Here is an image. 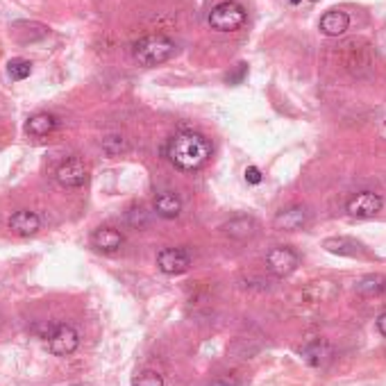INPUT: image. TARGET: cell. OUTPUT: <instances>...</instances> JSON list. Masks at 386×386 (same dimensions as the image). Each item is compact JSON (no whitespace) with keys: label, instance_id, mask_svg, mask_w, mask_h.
<instances>
[{"label":"cell","instance_id":"obj_1","mask_svg":"<svg viewBox=\"0 0 386 386\" xmlns=\"http://www.w3.org/2000/svg\"><path fill=\"white\" fill-rule=\"evenodd\" d=\"M166 157L180 171H198L212 157V144L198 132H180L168 141Z\"/></svg>","mask_w":386,"mask_h":386},{"label":"cell","instance_id":"obj_2","mask_svg":"<svg viewBox=\"0 0 386 386\" xmlns=\"http://www.w3.org/2000/svg\"><path fill=\"white\" fill-rule=\"evenodd\" d=\"M175 48H178V45H175V41L168 39L166 34H146V37H141L134 43L132 55L139 64L150 68V66L168 62L175 55Z\"/></svg>","mask_w":386,"mask_h":386},{"label":"cell","instance_id":"obj_3","mask_svg":"<svg viewBox=\"0 0 386 386\" xmlns=\"http://www.w3.org/2000/svg\"><path fill=\"white\" fill-rule=\"evenodd\" d=\"M245 23V9L234 3V0H225L218 3L212 11H209V26L216 32H234Z\"/></svg>","mask_w":386,"mask_h":386},{"label":"cell","instance_id":"obj_4","mask_svg":"<svg viewBox=\"0 0 386 386\" xmlns=\"http://www.w3.org/2000/svg\"><path fill=\"white\" fill-rule=\"evenodd\" d=\"M266 268L277 277H286L298 268V254L289 245H277L266 252Z\"/></svg>","mask_w":386,"mask_h":386},{"label":"cell","instance_id":"obj_5","mask_svg":"<svg viewBox=\"0 0 386 386\" xmlns=\"http://www.w3.org/2000/svg\"><path fill=\"white\" fill-rule=\"evenodd\" d=\"M48 345H50V353L57 355V357H66V355H73L77 345H80V336L77 332L73 330L71 325H57L55 330L50 332L48 336Z\"/></svg>","mask_w":386,"mask_h":386},{"label":"cell","instance_id":"obj_6","mask_svg":"<svg viewBox=\"0 0 386 386\" xmlns=\"http://www.w3.org/2000/svg\"><path fill=\"white\" fill-rule=\"evenodd\" d=\"M55 178L62 186H66V189H80V186H85L87 180H89V168L82 159L73 157V159L64 161L62 166L57 168Z\"/></svg>","mask_w":386,"mask_h":386},{"label":"cell","instance_id":"obj_7","mask_svg":"<svg viewBox=\"0 0 386 386\" xmlns=\"http://www.w3.org/2000/svg\"><path fill=\"white\" fill-rule=\"evenodd\" d=\"M382 205H384L382 195L372 193V191H361L350 198L345 209H348V214L355 218H372L375 214H380Z\"/></svg>","mask_w":386,"mask_h":386},{"label":"cell","instance_id":"obj_8","mask_svg":"<svg viewBox=\"0 0 386 386\" xmlns=\"http://www.w3.org/2000/svg\"><path fill=\"white\" fill-rule=\"evenodd\" d=\"M157 266H159V271L166 275H180V273L189 271L191 254L182 248H163L157 254Z\"/></svg>","mask_w":386,"mask_h":386},{"label":"cell","instance_id":"obj_9","mask_svg":"<svg viewBox=\"0 0 386 386\" xmlns=\"http://www.w3.org/2000/svg\"><path fill=\"white\" fill-rule=\"evenodd\" d=\"M302 359H305V364H309L311 368H323L332 361V345L325 341V338H313L309 341L305 348L300 350Z\"/></svg>","mask_w":386,"mask_h":386},{"label":"cell","instance_id":"obj_10","mask_svg":"<svg viewBox=\"0 0 386 386\" xmlns=\"http://www.w3.org/2000/svg\"><path fill=\"white\" fill-rule=\"evenodd\" d=\"M338 289L330 279H316V282H309L305 289H302V298H305L309 305H318V302H330L332 298H336Z\"/></svg>","mask_w":386,"mask_h":386},{"label":"cell","instance_id":"obj_11","mask_svg":"<svg viewBox=\"0 0 386 386\" xmlns=\"http://www.w3.org/2000/svg\"><path fill=\"white\" fill-rule=\"evenodd\" d=\"M41 227V220L34 212H28V209H21V212L11 214L9 218V230L16 234V237H32L37 234Z\"/></svg>","mask_w":386,"mask_h":386},{"label":"cell","instance_id":"obj_12","mask_svg":"<svg viewBox=\"0 0 386 386\" xmlns=\"http://www.w3.org/2000/svg\"><path fill=\"white\" fill-rule=\"evenodd\" d=\"M257 230H259V225H257V220L250 218V216H237L227 220V223L223 225V232L227 234L230 239H237V241H248L252 239Z\"/></svg>","mask_w":386,"mask_h":386},{"label":"cell","instance_id":"obj_13","mask_svg":"<svg viewBox=\"0 0 386 386\" xmlns=\"http://www.w3.org/2000/svg\"><path fill=\"white\" fill-rule=\"evenodd\" d=\"M321 32L327 37H341V34L350 28V16L341 9H330L321 16Z\"/></svg>","mask_w":386,"mask_h":386},{"label":"cell","instance_id":"obj_14","mask_svg":"<svg viewBox=\"0 0 386 386\" xmlns=\"http://www.w3.org/2000/svg\"><path fill=\"white\" fill-rule=\"evenodd\" d=\"M91 243L100 252H116L123 245V234L114 227H98L91 234Z\"/></svg>","mask_w":386,"mask_h":386},{"label":"cell","instance_id":"obj_15","mask_svg":"<svg viewBox=\"0 0 386 386\" xmlns=\"http://www.w3.org/2000/svg\"><path fill=\"white\" fill-rule=\"evenodd\" d=\"M273 223H275L277 230L296 232V230H300L302 225L307 223V209H305V207H289V209H282V212L275 216Z\"/></svg>","mask_w":386,"mask_h":386},{"label":"cell","instance_id":"obj_16","mask_svg":"<svg viewBox=\"0 0 386 386\" xmlns=\"http://www.w3.org/2000/svg\"><path fill=\"white\" fill-rule=\"evenodd\" d=\"M155 212L161 218H178L182 212V200L171 191H163L155 198Z\"/></svg>","mask_w":386,"mask_h":386},{"label":"cell","instance_id":"obj_17","mask_svg":"<svg viewBox=\"0 0 386 386\" xmlns=\"http://www.w3.org/2000/svg\"><path fill=\"white\" fill-rule=\"evenodd\" d=\"M323 248L332 254H341V257H359L361 254V245L353 239H345V237H332V239H325Z\"/></svg>","mask_w":386,"mask_h":386},{"label":"cell","instance_id":"obj_18","mask_svg":"<svg viewBox=\"0 0 386 386\" xmlns=\"http://www.w3.org/2000/svg\"><path fill=\"white\" fill-rule=\"evenodd\" d=\"M55 127H57V119H55V116L41 112V114H34L32 119L28 121L26 130H28V134H32V136H48V134L55 130Z\"/></svg>","mask_w":386,"mask_h":386},{"label":"cell","instance_id":"obj_19","mask_svg":"<svg viewBox=\"0 0 386 386\" xmlns=\"http://www.w3.org/2000/svg\"><path fill=\"white\" fill-rule=\"evenodd\" d=\"M357 291L361 296H380L386 291V277L382 275H366L357 282Z\"/></svg>","mask_w":386,"mask_h":386},{"label":"cell","instance_id":"obj_20","mask_svg":"<svg viewBox=\"0 0 386 386\" xmlns=\"http://www.w3.org/2000/svg\"><path fill=\"white\" fill-rule=\"evenodd\" d=\"M7 73H9V77L14 80V82L26 80V77H30V73H32V62H30V60H23V57H16V60H11V62L7 64Z\"/></svg>","mask_w":386,"mask_h":386},{"label":"cell","instance_id":"obj_21","mask_svg":"<svg viewBox=\"0 0 386 386\" xmlns=\"http://www.w3.org/2000/svg\"><path fill=\"white\" fill-rule=\"evenodd\" d=\"M132 386H163V377L157 370H141L132 377Z\"/></svg>","mask_w":386,"mask_h":386},{"label":"cell","instance_id":"obj_22","mask_svg":"<svg viewBox=\"0 0 386 386\" xmlns=\"http://www.w3.org/2000/svg\"><path fill=\"white\" fill-rule=\"evenodd\" d=\"M102 148H104V153L107 155H119L121 150H125V141H123V136H107L102 141Z\"/></svg>","mask_w":386,"mask_h":386},{"label":"cell","instance_id":"obj_23","mask_svg":"<svg viewBox=\"0 0 386 386\" xmlns=\"http://www.w3.org/2000/svg\"><path fill=\"white\" fill-rule=\"evenodd\" d=\"M127 218H130V223L134 227H144L148 220H146V209L144 207H134L130 214H127Z\"/></svg>","mask_w":386,"mask_h":386},{"label":"cell","instance_id":"obj_24","mask_svg":"<svg viewBox=\"0 0 386 386\" xmlns=\"http://www.w3.org/2000/svg\"><path fill=\"white\" fill-rule=\"evenodd\" d=\"M262 180H264V175L257 166L245 168V182H248V184H262Z\"/></svg>","mask_w":386,"mask_h":386},{"label":"cell","instance_id":"obj_25","mask_svg":"<svg viewBox=\"0 0 386 386\" xmlns=\"http://www.w3.org/2000/svg\"><path fill=\"white\" fill-rule=\"evenodd\" d=\"M245 73H248V66H245V64H239V66H237V71L227 75V82H230V85H239V82L245 77Z\"/></svg>","mask_w":386,"mask_h":386},{"label":"cell","instance_id":"obj_26","mask_svg":"<svg viewBox=\"0 0 386 386\" xmlns=\"http://www.w3.org/2000/svg\"><path fill=\"white\" fill-rule=\"evenodd\" d=\"M209 386H239V380L232 377V375H220L216 380H212V384Z\"/></svg>","mask_w":386,"mask_h":386},{"label":"cell","instance_id":"obj_27","mask_svg":"<svg viewBox=\"0 0 386 386\" xmlns=\"http://www.w3.org/2000/svg\"><path fill=\"white\" fill-rule=\"evenodd\" d=\"M377 330L386 336V313H382L380 318H377Z\"/></svg>","mask_w":386,"mask_h":386},{"label":"cell","instance_id":"obj_28","mask_svg":"<svg viewBox=\"0 0 386 386\" xmlns=\"http://www.w3.org/2000/svg\"><path fill=\"white\" fill-rule=\"evenodd\" d=\"M291 3H294V5H298V3H300V0H291Z\"/></svg>","mask_w":386,"mask_h":386},{"label":"cell","instance_id":"obj_29","mask_svg":"<svg viewBox=\"0 0 386 386\" xmlns=\"http://www.w3.org/2000/svg\"><path fill=\"white\" fill-rule=\"evenodd\" d=\"M311 3H318V0H311Z\"/></svg>","mask_w":386,"mask_h":386}]
</instances>
